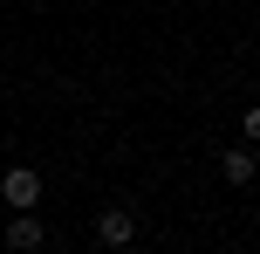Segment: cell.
I'll use <instances>...</instances> for the list:
<instances>
[{
	"label": "cell",
	"instance_id": "obj_2",
	"mask_svg": "<svg viewBox=\"0 0 260 254\" xmlns=\"http://www.w3.org/2000/svg\"><path fill=\"white\" fill-rule=\"evenodd\" d=\"M96 241L103 247H130L137 241V213H130V206H103V213H96Z\"/></svg>",
	"mask_w": 260,
	"mask_h": 254
},
{
	"label": "cell",
	"instance_id": "obj_3",
	"mask_svg": "<svg viewBox=\"0 0 260 254\" xmlns=\"http://www.w3.org/2000/svg\"><path fill=\"white\" fill-rule=\"evenodd\" d=\"M41 241H48V227H41V220H35V206H27V213L7 227V247H41Z\"/></svg>",
	"mask_w": 260,
	"mask_h": 254
},
{
	"label": "cell",
	"instance_id": "obj_4",
	"mask_svg": "<svg viewBox=\"0 0 260 254\" xmlns=\"http://www.w3.org/2000/svg\"><path fill=\"white\" fill-rule=\"evenodd\" d=\"M219 172H226V186H247V179L260 172V158H253V151H226V158H219Z\"/></svg>",
	"mask_w": 260,
	"mask_h": 254
},
{
	"label": "cell",
	"instance_id": "obj_1",
	"mask_svg": "<svg viewBox=\"0 0 260 254\" xmlns=\"http://www.w3.org/2000/svg\"><path fill=\"white\" fill-rule=\"evenodd\" d=\"M0 200L21 206V213H27V206H41V172H35V165H14V172L0 179Z\"/></svg>",
	"mask_w": 260,
	"mask_h": 254
},
{
	"label": "cell",
	"instance_id": "obj_5",
	"mask_svg": "<svg viewBox=\"0 0 260 254\" xmlns=\"http://www.w3.org/2000/svg\"><path fill=\"white\" fill-rule=\"evenodd\" d=\"M247 145H253V151H260V103H253V110H247Z\"/></svg>",
	"mask_w": 260,
	"mask_h": 254
}]
</instances>
